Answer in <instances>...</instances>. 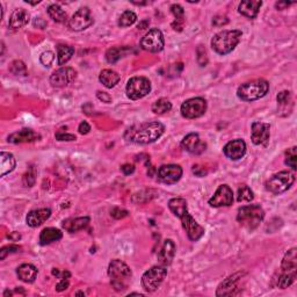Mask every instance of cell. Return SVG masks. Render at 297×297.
Segmentation results:
<instances>
[{"instance_id": "1", "label": "cell", "mask_w": 297, "mask_h": 297, "mask_svg": "<svg viewBox=\"0 0 297 297\" xmlns=\"http://www.w3.org/2000/svg\"><path fill=\"white\" fill-rule=\"evenodd\" d=\"M165 133V126L158 121L143 122L128 128L125 133L127 142L135 144H150L156 142Z\"/></svg>"}, {"instance_id": "2", "label": "cell", "mask_w": 297, "mask_h": 297, "mask_svg": "<svg viewBox=\"0 0 297 297\" xmlns=\"http://www.w3.org/2000/svg\"><path fill=\"white\" fill-rule=\"evenodd\" d=\"M108 276L111 277V284L116 291H123L128 288V282L133 276L130 267L119 259H114L108 266Z\"/></svg>"}, {"instance_id": "3", "label": "cell", "mask_w": 297, "mask_h": 297, "mask_svg": "<svg viewBox=\"0 0 297 297\" xmlns=\"http://www.w3.org/2000/svg\"><path fill=\"white\" fill-rule=\"evenodd\" d=\"M243 33L235 29V31H222L217 33L212 40V48L219 55H228L235 50L242 39Z\"/></svg>"}, {"instance_id": "4", "label": "cell", "mask_w": 297, "mask_h": 297, "mask_svg": "<svg viewBox=\"0 0 297 297\" xmlns=\"http://www.w3.org/2000/svg\"><path fill=\"white\" fill-rule=\"evenodd\" d=\"M265 219V212L259 205H249L240 207L237 214L238 223L247 229L249 231H253L257 229Z\"/></svg>"}, {"instance_id": "5", "label": "cell", "mask_w": 297, "mask_h": 297, "mask_svg": "<svg viewBox=\"0 0 297 297\" xmlns=\"http://www.w3.org/2000/svg\"><path fill=\"white\" fill-rule=\"evenodd\" d=\"M269 91V84L265 79H255L240 85L237 95L243 101H255L264 97Z\"/></svg>"}, {"instance_id": "6", "label": "cell", "mask_w": 297, "mask_h": 297, "mask_svg": "<svg viewBox=\"0 0 297 297\" xmlns=\"http://www.w3.org/2000/svg\"><path fill=\"white\" fill-rule=\"evenodd\" d=\"M295 182V175L289 171H281L270 176L265 182L266 190L269 193L279 195L287 191Z\"/></svg>"}, {"instance_id": "7", "label": "cell", "mask_w": 297, "mask_h": 297, "mask_svg": "<svg viewBox=\"0 0 297 297\" xmlns=\"http://www.w3.org/2000/svg\"><path fill=\"white\" fill-rule=\"evenodd\" d=\"M167 275L166 266H153L143 274L142 285L148 292L156 291Z\"/></svg>"}, {"instance_id": "8", "label": "cell", "mask_w": 297, "mask_h": 297, "mask_svg": "<svg viewBox=\"0 0 297 297\" xmlns=\"http://www.w3.org/2000/svg\"><path fill=\"white\" fill-rule=\"evenodd\" d=\"M126 92L131 100L142 99L151 92V82L145 77H134L128 81Z\"/></svg>"}, {"instance_id": "9", "label": "cell", "mask_w": 297, "mask_h": 297, "mask_svg": "<svg viewBox=\"0 0 297 297\" xmlns=\"http://www.w3.org/2000/svg\"><path fill=\"white\" fill-rule=\"evenodd\" d=\"M207 101L204 97H191L181 105V115L186 119H197L207 112Z\"/></svg>"}, {"instance_id": "10", "label": "cell", "mask_w": 297, "mask_h": 297, "mask_svg": "<svg viewBox=\"0 0 297 297\" xmlns=\"http://www.w3.org/2000/svg\"><path fill=\"white\" fill-rule=\"evenodd\" d=\"M94 22L91 10L88 7H80L69 21V28L74 32H82L91 27Z\"/></svg>"}, {"instance_id": "11", "label": "cell", "mask_w": 297, "mask_h": 297, "mask_svg": "<svg viewBox=\"0 0 297 297\" xmlns=\"http://www.w3.org/2000/svg\"><path fill=\"white\" fill-rule=\"evenodd\" d=\"M164 35L158 28L150 29L141 41L142 49L149 52H160L164 49Z\"/></svg>"}, {"instance_id": "12", "label": "cell", "mask_w": 297, "mask_h": 297, "mask_svg": "<svg viewBox=\"0 0 297 297\" xmlns=\"http://www.w3.org/2000/svg\"><path fill=\"white\" fill-rule=\"evenodd\" d=\"M245 275L244 272L235 273L227 277L222 283L219 285L216 291V296H235L238 295L242 291V288H238L239 282L242 281L243 276Z\"/></svg>"}, {"instance_id": "13", "label": "cell", "mask_w": 297, "mask_h": 297, "mask_svg": "<svg viewBox=\"0 0 297 297\" xmlns=\"http://www.w3.org/2000/svg\"><path fill=\"white\" fill-rule=\"evenodd\" d=\"M180 221H181L183 230L186 231L188 238H189L191 242H197V240L205 235V229L194 220V217L188 212L180 217Z\"/></svg>"}, {"instance_id": "14", "label": "cell", "mask_w": 297, "mask_h": 297, "mask_svg": "<svg viewBox=\"0 0 297 297\" xmlns=\"http://www.w3.org/2000/svg\"><path fill=\"white\" fill-rule=\"evenodd\" d=\"M182 176V168L179 165L175 164H168L163 165L158 170V179L161 182L166 183V185H173L176 183L181 179Z\"/></svg>"}, {"instance_id": "15", "label": "cell", "mask_w": 297, "mask_h": 297, "mask_svg": "<svg viewBox=\"0 0 297 297\" xmlns=\"http://www.w3.org/2000/svg\"><path fill=\"white\" fill-rule=\"evenodd\" d=\"M270 137V126L268 123L255 121L252 123L251 140L255 145H267Z\"/></svg>"}, {"instance_id": "16", "label": "cell", "mask_w": 297, "mask_h": 297, "mask_svg": "<svg viewBox=\"0 0 297 297\" xmlns=\"http://www.w3.org/2000/svg\"><path fill=\"white\" fill-rule=\"evenodd\" d=\"M77 78L76 70L72 67H61V69L56 70L50 77V84L54 87H65L70 85L71 82L74 81Z\"/></svg>"}, {"instance_id": "17", "label": "cell", "mask_w": 297, "mask_h": 297, "mask_svg": "<svg viewBox=\"0 0 297 297\" xmlns=\"http://www.w3.org/2000/svg\"><path fill=\"white\" fill-rule=\"evenodd\" d=\"M234 204V191L228 185H221L217 188L214 196L209 200V205L214 208L229 207Z\"/></svg>"}, {"instance_id": "18", "label": "cell", "mask_w": 297, "mask_h": 297, "mask_svg": "<svg viewBox=\"0 0 297 297\" xmlns=\"http://www.w3.org/2000/svg\"><path fill=\"white\" fill-rule=\"evenodd\" d=\"M181 148L191 155H201L202 152L206 151L207 143L201 140L199 134L190 133L182 140Z\"/></svg>"}, {"instance_id": "19", "label": "cell", "mask_w": 297, "mask_h": 297, "mask_svg": "<svg viewBox=\"0 0 297 297\" xmlns=\"http://www.w3.org/2000/svg\"><path fill=\"white\" fill-rule=\"evenodd\" d=\"M223 152L231 160L242 159L246 153V143L245 141L240 140V138L229 142L225 144Z\"/></svg>"}, {"instance_id": "20", "label": "cell", "mask_w": 297, "mask_h": 297, "mask_svg": "<svg viewBox=\"0 0 297 297\" xmlns=\"http://www.w3.org/2000/svg\"><path fill=\"white\" fill-rule=\"evenodd\" d=\"M29 20H31V14L27 10L17 9L10 18L9 27L11 31H19L26 25H28Z\"/></svg>"}, {"instance_id": "21", "label": "cell", "mask_w": 297, "mask_h": 297, "mask_svg": "<svg viewBox=\"0 0 297 297\" xmlns=\"http://www.w3.org/2000/svg\"><path fill=\"white\" fill-rule=\"evenodd\" d=\"M41 136L35 131L32 129H28V128H25V129H21L16 133L11 134L7 141L10 143H13V144H21V143H32L39 140Z\"/></svg>"}, {"instance_id": "22", "label": "cell", "mask_w": 297, "mask_h": 297, "mask_svg": "<svg viewBox=\"0 0 297 297\" xmlns=\"http://www.w3.org/2000/svg\"><path fill=\"white\" fill-rule=\"evenodd\" d=\"M176 246L172 239H166L161 246L160 251L158 252V260L163 266H168L172 264L173 259L175 257Z\"/></svg>"}, {"instance_id": "23", "label": "cell", "mask_w": 297, "mask_h": 297, "mask_svg": "<svg viewBox=\"0 0 297 297\" xmlns=\"http://www.w3.org/2000/svg\"><path fill=\"white\" fill-rule=\"evenodd\" d=\"M51 216V210L49 208H42V209H37V210H33L27 215V219H26V222L29 227L32 228H37L40 225H42L44 222H47Z\"/></svg>"}, {"instance_id": "24", "label": "cell", "mask_w": 297, "mask_h": 297, "mask_svg": "<svg viewBox=\"0 0 297 297\" xmlns=\"http://www.w3.org/2000/svg\"><path fill=\"white\" fill-rule=\"evenodd\" d=\"M262 6V2H258V0H249V2H242L238 6V12L242 16L254 19L258 16L259 10Z\"/></svg>"}, {"instance_id": "25", "label": "cell", "mask_w": 297, "mask_h": 297, "mask_svg": "<svg viewBox=\"0 0 297 297\" xmlns=\"http://www.w3.org/2000/svg\"><path fill=\"white\" fill-rule=\"evenodd\" d=\"M277 100V106H279V112L280 115L287 116L290 114L292 110V106H294V103H292V95L289 91H282L276 96Z\"/></svg>"}, {"instance_id": "26", "label": "cell", "mask_w": 297, "mask_h": 297, "mask_svg": "<svg viewBox=\"0 0 297 297\" xmlns=\"http://www.w3.org/2000/svg\"><path fill=\"white\" fill-rule=\"evenodd\" d=\"M89 217H77V219H67L63 222V228L70 234H74L80 230H84L88 227Z\"/></svg>"}, {"instance_id": "27", "label": "cell", "mask_w": 297, "mask_h": 297, "mask_svg": "<svg viewBox=\"0 0 297 297\" xmlns=\"http://www.w3.org/2000/svg\"><path fill=\"white\" fill-rule=\"evenodd\" d=\"M281 272L297 274V250L292 247L284 254L281 264Z\"/></svg>"}, {"instance_id": "28", "label": "cell", "mask_w": 297, "mask_h": 297, "mask_svg": "<svg viewBox=\"0 0 297 297\" xmlns=\"http://www.w3.org/2000/svg\"><path fill=\"white\" fill-rule=\"evenodd\" d=\"M37 268L32 264H24L17 269V275L26 283H33L37 277Z\"/></svg>"}, {"instance_id": "29", "label": "cell", "mask_w": 297, "mask_h": 297, "mask_svg": "<svg viewBox=\"0 0 297 297\" xmlns=\"http://www.w3.org/2000/svg\"><path fill=\"white\" fill-rule=\"evenodd\" d=\"M17 160L12 153L2 152L0 153V176H5L16 168Z\"/></svg>"}, {"instance_id": "30", "label": "cell", "mask_w": 297, "mask_h": 297, "mask_svg": "<svg viewBox=\"0 0 297 297\" xmlns=\"http://www.w3.org/2000/svg\"><path fill=\"white\" fill-rule=\"evenodd\" d=\"M63 237V232L56 228H46L43 229L40 235V244L42 246L49 245V244L58 242Z\"/></svg>"}, {"instance_id": "31", "label": "cell", "mask_w": 297, "mask_h": 297, "mask_svg": "<svg viewBox=\"0 0 297 297\" xmlns=\"http://www.w3.org/2000/svg\"><path fill=\"white\" fill-rule=\"evenodd\" d=\"M99 80H100L101 84L105 86V87L113 88L119 84L120 74L113 70L105 69V70L101 71L100 74H99Z\"/></svg>"}, {"instance_id": "32", "label": "cell", "mask_w": 297, "mask_h": 297, "mask_svg": "<svg viewBox=\"0 0 297 297\" xmlns=\"http://www.w3.org/2000/svg\"><path fill=\"white\" fill-rule=\"evenodd\" d=\"M171 12L175 18L172 22V28L176 32H181L185 25V11L178 4H173L171 6Z\"/></svg>"}, {"instance_id": "33", "label": "cell", "mask_w": 297, "mask_h": 297, "mask_svg": "<svg viewBox=\"0 0 297 297\" xmlns=\"http://www.w3.org/2000/svg\"><path fill=\"white\" fill-rule=\"evenodd\" d=\"M168 208L173 213V215L178 217V219H180L183 214L188 212L187 201L182 197L171 199L170 202H168Z\"/></svg>"}, {"instance_id": "34", "label": "cell", "mask_w": 297, "mask_h": 297, "mask_svg": "<svg viewBox=\"0 0 297 297\" xmlns=\"http://www.w3.org/2000/svg\"><path fill=\"white\" fill-rule=\"evenodd\" d=\"M74 54V48L65 44H58L57 46V57H58V65H64L72 58Z\"/></svg>"}, {"instance_id": "35", "label": "cell", "mask_w": 297, "mask_h": 297, "mask_svg": "<svg viewBox=\"0 0 297 297\" xmlns=\"http://www.w3.org/2000/svg\"><path fill=\"white\" fill-rule=\"evenodd\" d=\"M48 14L52 20L55 22H58V24H63V22H65L67 19L65 11H64L59 5H56V4L49 6Z\"/></svg>"}, {"instance_id": "36", "label": "cell", "mask_w": 297, "mask_h": 297, "mask_svg": "<svg viewBox=\"0 0 297 297\" xmlns=\"http://www.w3.org/2000/svg\"><path fill=\"white\" fill-rule=\"evenodd\" d=\"M171 110L172 104L170 100L166 99V97H160V99H158L156 103L152 105V112L158 115L165 114V113L170 112Z\"/></svg>"}, {"instance_id": "37", "label": "cell", "mask_w": 297, "mask_h": 297, "mask_svg": "<svg viewBox=\"0 0 297 297\" xmlns=\"http://www.w3.org/2000/svg\"><path fill=\"white\" fill-rule=\"evenodd\" d=\"M296 273H284L281 272L279 275V279L276 280V285L280 289H285L294 283L296 280Z\"/></svg>"}, {"instance_id": "38", "label": "cell", "mask_w": 297, "mask_h": 297, "mask_svg": "<svg viewBox=\"0 0 297 297\" xmlns=\"http://www.w3.org/2000/svg\"><path fill=\"white\" fill-rule=\"evenodd\" d=\"M156 195H157V191L153 189L142 190L140 193H136L133 195V202L134 204H142L143 201V204H145V202L152 200Z\"/></svg>"}, {"instance_id": "39", "label": "cell", "mask_w": 297, "mask_h": 297, "mask_svg": "<svg viewBox=\"0 0 297 297\" xmlns=\"http://www.w3.org/2000/svg\"><path fill=\"white\" fill-rule=\"evenodd\" d=\"M137 21V16L133 11H126L119 19V26L121 28H127L133 26Z\"/></svg>"}, {"instance_id": "40", "label": "cell", "mask_w": 297, "mask_h": 297, "mask_svg": "<svg viewBox=\"0 0 297 297\" xmlns=\"http://www.w3.org/2000/svg\"><path fill=\"white\" fill-rule=\"evenodd\" d=\"M254 195L251 188L247 185H242L238 188L237 193V201L238 202H251L253 201Z\"/></svg>"}, {"instance_id": "41", "label": "cell", "mask_w": 297, "mask_h": 297, "mask_svg": "<svg viewBox=\"0 0 297 297\" xmlns=\"http://www.w3.org/2000/svg\"><path fill=\"white\" fill-rule=\"evenodd\" d=\"M285 165H288L289 167H291L292 171L297 170V148L292 146V148L288 149L285 151Z\"/></svg>"}, {"instance_id": "42", "label": "cell", "mask_w": 297, "mask_h": 297, "mask_svg": "<svg viewBox=\"0 0 297 297\" xmlns=\"http://www.w3.org/2000/svg\"><path fill=\"white\" fill-rule=\"evenodd\" d=\"M123 50L126 49L121 48H111L106 52V61L110 64H115L123 57Z\"/></svg>"}, {"instance_id": "43", "label": "cell", "mask_w": 297, "mask_h": 297, "mask_svg": "<svg viewBox=\"0 0 297 297\" xmlns=\"http://www.w3.org/2000/svg\"><path fill=\"white\" fill-rule=\"evenodd\" d=\"M22 182H24L25 187H33L36 182V171L35 167L31 166L29 170L25 173L24 178H22Z\"/></svg>"}, {"instance_id": "44", "label": "cell", "mask_w": 297, "mask_h": 297, "mask_svg": "<svg viewBox=\"0 0 297 297\" xmlns=\"http://www.w3.org/2000/svg\"><path fill=\"white\" fill-rule=\"evenodd\" d=\"M11 72L17 74H22V76H26L27 74V69H26V65L24 62L21 61H14L12 63V66H11Z\"/></svg>"}, {"instance_id": "45", "label": "cell", "mask_w": 297, "mask_h": 297, "mask_svg": "<svg viewBox=\"0 0 297 297\" xmlns=\"http://www.w3.org/2000/svg\"><path fill=\"white\" fill-rule=\"evenodd\" d=\"M54 61H55V54L52 51H44L43 54L40 56V62L42 63V65H44L46 67H50Z\"/></svg>"}, {"instance_id": "46", "label": "cell", "mask_w": 297, "mask_h": 297, "mask_svg": "<svg viewBox=\"0 0 297 297\" xmlns=\"http://www.w3.org/2000/svg\"><path fill=\"white\" fill-rule=\"evenodd\" d=\"M197 63L200 66H206L208 64V56H207V50L204 46H199L197 50Z\"/></svg>"}, {"instance_id": "47", "label": "cell", "mask_w": 297, "mask_h": 297, "mask_svg": "<svg viewBox=\"0 0 297 297\" xmlns=\"http://www.w3.org/2000/svg\"><path fill=\"white\" fill-rule=\"evenodd\" d=\"M21 247L18 246V245H9V246H5L3 247L2 250H0V260H4L7 255L11 254V253H17V252H20Z\"/></svg>"}, {"instance_id": "48", "label": "cell", "mask_w": 297, "mask_h": 297, "mask_svg": "<svg viewBox=\"0 0 297 297\" xmlns=\"http://www.w3.org/2000/svg\"><path fill=\"white\" fill-rule=\"evenodd\" d=\"M112 216L114 217L116 220H121V219H125V217L128 216V212L125 209H121V208H114L111 212Z\"/></svg>"}, {"instance_id": "49", "label": "cell", "mask_w": 297, "mask_h": 297, "mask_svg": "<svg viewBox=\"0 0 297 297\" xmlns=\"http://www.w3.org/2000/svg\"><path fill=\"white\" fill-rule=\"evenodd\" d=\"M56 140L58 141H66V142H71V141H76L77 137L72 134H64V133H57L56 134Z\"/></svg>"}, {"instance_id": "50", "label": "cell", "mask_w": 297, "mask_h": 297, "mask_svg": "<svg viewBox=\"0 0 297 297\" xmlns=\"http://www.w3.org/2000/svg\"><path fill=\"white\" fill-rule=\"evenodd\" d=\"M70 287V281H69V279H67V277H64V279H62L61 281L58 282L57 284H56V290L57 291H64V290H66L67 288Z\"/></svg>"}, {"instance_id": "51", "label": "cell", "mask_w": 297, "mask_h": 297, "mask_svg": "<svg viewBox=\"0 0 297 297\" xmlns=\"http://www.w3.org/2000/svg\"><path fill=\"white\" fill-rule=\"evenodd\" d=\"M96 96H97V99L103 101V103H106V104H111L112 103V96L106 92H100L99 91L96 93Z\"/></svg>"}, {"instance_id": "52", "label": "cell", "mask_w": 297, "mask_h": 297, "mask_svg": "<svg viewBox=\"0 0 297 297\" xmlns=\"http://www.w3.org/2000/svg\"><path fill=\"white\" fill-rule=\"evenodd\" d=\"M78 130L81 135H87L89 131H91V126H89L86 121H84V122H81L80 125H79Z\"/></svg>"}, {"instance_id": "53", "label": "cell", "mask_w": 297, "mask_h": 297, "mask_svg": "<svg viewBox=\"0 0 297 297\" xmlns=\"http://www.w3.org/2000/svg\"><path fill=\"white\" fill-rule=\"evenodd\" d=\"M228 22H229V20H228L227 17H216V18H214L213 25L217 26V27H221V26L227 25Z\"/></svg>"}, {"instance_id": "54", "label": "cell", "mask_w": 297, "mask_h": 297, "mask_svg": "<svg viewBox=\"0 0 297 297\" xmlns=\"http://www.w3.org/2000/svg\"><path fill=\"white\" fill-rule=\"evenodd\" d=\"M193 173L197 176H205V175H207L208 171H207L206 168H204L202 166H200V165H194V166H193Z\"/></svg>"}, {"instance_id": "55", "label": "cell", "mask_w": 297, "mask_h": 297, "mask_svg": "<svg viewBox=\"0 0 297 297\" xmlns=\"http://www.w3.org/2000/svg\"><path fill=\"white\" fill-rule=\"evenodd\" d=\"M121 171L125 173L126 175H129V174H133L135 172V166L131 164H125L123 166L121 167Z\"/></svg>"}, {"instance_id": "56", "label": "cell", "mask_w": 297, "mask_h": 297, "mask_svg": "<svg viewBox=\"0 0 297 297\" xmlns=\"http://www.w3.org/2000/svg\"><path fill=\"white\" fill-rule=\"evenodd\" d=\"M292 3H287V2H279V3H276L275 4V7L277 10H280V11H282V10H284V9H287V7L289 6V5H291Z\"/></svg>"}, {"instance_id": "57", "label": "cell", "mask_w": 297, "mask_h": 297, "mask_svg": "<svg viewBox=\"0 0 297 297\" xmlns=\"http://www.w3.org/2000/svg\"><path fill=\"white\" fill-rule=\"evenodd\" d=\"M150 25V21L149 20H145V21H142L140 25H138V29H145L148 26Z\"/></svg>"}]
</instances>
